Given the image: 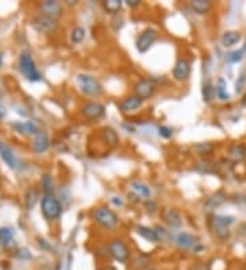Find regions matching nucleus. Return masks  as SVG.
<instances>
[{
	"label": "nucleus",
	"mask_w": 246,
	"mask_h": 270,
	"mask_svg": "<svg viewBox=\"0 0 246 270\" xmlns=\"http://www.w3.org/2000/svg\"><path fill=\"white\" fill-rule=\"evenodd\" d=\"M77 85L80 90L88 97H93L97 98L104 93V88H103L102 82L94 78L93 75L89 74H80L77 75Z\"/></svg>",
	"instance_id": "1"
},
{
	"label": "nucleus",
	"mask_w": 246,
	"mask_h": 270,
	"mask_svg": "<svg viewBox=\"0 0 246 270\" xmlns=\"http://www.w3.org/2000/svg\"><path fill=\"white\" fill-rule=\"evenodd\" d=\"M19 71L30 82H38V80L43 79V75L37 70L36 63H35V60H33L29 52H22L21 53V56H19Z\"/></svg>",
	"instance_id": "2"
},
{
	"label": "nucleus",
	"mask_w": 246,
	"mask_h": 270,
	"mask_svg": "<svg viewBox=\"0 0 246 270\" xmlns=\"http://www.w3.org/2000/svg\"><path fill=\"white\" fill-rule=\"evenodd\" d=\"M93 219L102 228L108 229V231L115 229L118 226V222H119L118 216L111 209H107V207H97L93 213Z\"/></svg>",
	"instance_id": "3"
},
{
	"label": "nucleus",
	"mask_w": 246,
	"mask_h": 270,
	"mask_svg": "<svg viewBox=\"0 0 246 270\" xmlns=\"http://www.w3.org/2000/svg\"><path fill=\"white\" fill-rule=\"evenodd\" d=\"M41 212H43V216L45 219L52 221V220H56L60 217L63 209H62V205L56 198L52 197V195H45L41 199Z\"/></svg>",
	"instance_id": "4"
},
{
	"label": "nucleus",
	"mask_w": 246,
	"mask_h": 270,
	"mask_svg": "<svg viewBox=\"0 0 246 270\" xmlns=\"http://www.w3.org/2000/svg\"><path fill=\"white\" fill-rule=\"evenodd\" d=\"M108 253L115 261L121 263H126L130 258V250L119 239H114V240L109 241Z\"/></svg>",
	"instance_id": "5"
},
{
	"label": "nucleus",
	"mask_w": 246,
	"mask_h": 270,
	"mask_svg": "<svg viewBox=\"0 0 246 270\" xmlns=\"http://www.w3.org/2000/svg\"><path fill=\"white\" fill-rule=\"evenodd\" d=\"M156 40H158V32L156 30L151 29V28L145 29L144 32H141V34L138 36L137 41H136L137 51L140 53L148 52L152 48V45L156 43Z\"/></svg>",
	"instance_id": "6"
},
{
	"label": "nucleus",
	"mask_w": 246,
	"mask_h": 270,
	"mask_svg": "<svg viewBox=\"0 0 246 270\" xmlns=\"http://www.w3.org/2000/svg\"><path fill=\"white\" fill-rule=\"evenodd\" d=\"M33 26L37 32L40 33H45V34H50L53 33L55 30L58 29L59 23L56 19L50 18V16H44V15H38L33 19Z\"/></svg>",
	"instance_id": "7"
},
{
	"label": "nucleus",
	"mask_w": 246,
	"mask_h": 270,
	"mask_svg": "<svg viewBox=\"0 0 246 270\" xmlns=\"http://www.w3.org/2000/svg\"><path fill=\"white\" fill-rule=\"evenodd\" d=\"M134 93L138 98H141L142 101L151 98L155 93H156V86L151 79H140L134 85Z\"/></svg>",
	"instance_id": "8"
},
{
	"label": "nucleus",
	"mask_w": 246,
	"mask_h": 270,
	"mask_svg": "<svg viewBox=\"0 0 246 270\" xmlns=\"http://www.w3.org/2000/svg\"><path fill=\"white\" fill-rule=\"evenodd\" d=\"M82 115L89 120H97L105 115V107L100 102H87L82 107Z\"/></svg>",
	"instance_id": "9"
},
{
	"label": "nucleus",
	"mask_w": 246,
	"mask_h": 270,
	"mask_svg": "<svg viewBox=\"0 0 246 270\" xmlns=\"http://www.w3.org/2000/svg\"><path fill=\"white\" fill-rule=\"evenodd\" d=\"M40 11H41V15L44 16H50V18H53L56 19L60 15L63 14V7L59 1H55V0H45L40 4Z\"/></svg>",
	"instance_id": "10"
},
{
	"label": "nucleus",
	"mask_w": 246,
	"mask_h": 270,
	"mask_svg": "<svg viewBox=\"0 0 246 270\" xmlns=\"http://www.w3.org/2000/svg\"><path fill=\"white\" fill-rule=\"evenodd\" d=\"M0 157H1V160L7 164L8 168H19V160H18L17 154H15L14 152H13V149L8 146L7 143H4V142H0Z\"/></svg>",
	"instance_id": "11"
},
{
	"label": "nucleus",
	"mask_w": 246,
	"mask_h": 270,
	"mask_svg": "<svg viewBox=\"0 0 246 270\" xmlns=\"http://www.w3.org/2000/svg\"><path fill=\"white\" fill-rule=\"evenodd\" d=\"M190 63H189L186 59H178L176 63H175L174 70H173V74H174V78L176 80H186L190 77Z\"/></svg>",
	"instance_id": "12"
},
{
	"label": "nucleus",
	"mask_w": 246,
	"mask_h": 270,
	"mask_svg": "<svg viewBox=\"0 0 246 270\" xmlns=\"http://www.w3.org/2000/svg\"><path fill=\"white\" fill-rule=\"evenodd\" d=\"M163 219L167 222V225L173 229H178L182 226V216L181 213L178 212L176 209H173V207H167L166 210L163 212Z\"/></svg>",
	"instance_id": "13"
},
{
	"label": "nucleus",
	"mask_w": 246,
	"mask_h": 270,
	"mask_svg": "<svg viewBox=\"0 0 246 270\" xmlns=\"http://www.w3.org/2000/svg\"><path fill=\"white\" fill-rule=\"evenodd\" d=\"M175 244L182 250H190V248H194V251H197V244L198 241L195 239L193 235L188 234V232H181V234L176 235L175 238Z\"/></svg>",
	"instance_id": "14"
},
{
	"label": "nucleus",
	"mask_w": 246,
	"mask_h": 270,
	"mask_svg": "<svg viewBox=\"0 0 246 270\" xmlns=\"http://www.w3.org/2000/svg\"><path fill=\"white\" fill-rule=\"evenodd\" d=\"M50 145H51V141H50L48 134L44 131H40L36 137H35V141H33V143H32V147H33V150H35L36 153L41 154L45 153V152L50 149Z\"/></svg>",
	"instance_id": "15"
},
{
	"label": "nucleus",
	"mask_w": 246,
	"mask_h": 270,
	"mask_svg": "<svg viewBox=\"0 0 246 270\" xmlns=\"http://www.w3.org/2000/svg\"><path fill=\"white\" fill-rule=\"evenodd\" d=\"M226 195L223 192H216L213 195H211L205 202H204V212L205 213H212L216 210L217 207H220L222 205L225 204Z\"/></svg>",
	"instance_id": "16"
},
{
	"label": "nucleus",
	"mask_w": 246,
	"mask_h": 270,
	"mask_svg": "<svg viewBox=\"0 0 246 270\" xmlns=\"http://www.w3.org/2000/svg\"><path fill=\"white\" fill-rule=\"evenodd\" d=\"M13 127L18 132H21L23 135H28V137H30V135H35L36 137L37 134L40 132L38 126L35 122H32V120H26V122H21V123H14Z\"/></svg>",
	"instance_id": "17"
},
{
	"label": "nucleus",
	"mask_w": 246,
	"mask_h": 270,
	"mask_svg": "<svg viewBox=\"0 0 246 270\" xmlns=\"http://www.w3.org/2000/svg\"><path fill=\"white\" fill-rule=\"evenodd\" d=\"M142 105V100L138 98L137 95H129L126 97L124 100L119 102V108L122 112H131V111H136L138 108H141Z\"/></svg>",
	"instance_id": "18"
},
{
	"label": "nucleus",
	"mask_w": 246,
	"mask_h": 270,
	"mask_svg": "<svg viewBox=\"0 0 246 270\" xmlns=\"http://www.w3.org/2000/svg\"><path fill=\"white\" fill-rule=\"evenodd\" d=\"M228 159L234 162H241L246 160V146L242 143L232 145L228 149Z\"/></svg>",
	"instance_id": "19"
},
{
	"label": "nucleus",
	"mask_w": 246,
	"mask_h": 270,
	"mask_svg": "<svg viewBox=\"0 0 246 270\" xmlns=\"http://www.w3.org/2000/svg\"><path fill=\"white\" fill-rule=\"evenodd\" d=\"M137 234L145 239V240L151 241V243H156V241L160 240L159 235L158 232L152 229V228H149V226H145V225H138L137 226Z\"/></svg>",
	"instance_id": "20"
},
{
	"label": "nucleus",
	"mask_w": 246,
	"mask_h": 270,
	"mask_svg": "<svg viewBox=\"0 0 246 270\" xmlns=\"http://www.w3.org/2000/svg\"><path fill=\"white\" fill-rule=\"evenodd\" d=\"M190 7H192V10L194 11L195 14L204 15L212 8V1H210V0H192L190 1Z\"/></svg>",
	"instance_id": "21"
},
{
	"label": "nucleus",
	"mask_w": 246,
	"mask_h": 270,
	"mask_svg": "<svg viewBox=\"0 0 246 270\" xmlns=\"http://www.w3.org/2000/svg\"><path fill=\"white\" fill-rule=\"evenodd\" d=\"M239 40H241V34H239V32H235V30L226 32L225 34L222 36V38H220L222 45L225 48H230V47H234L235 44H238Z\"/></svg>",
	"instance_id": "22"
},
{
	"label": "nucleus",
	"mask_w": 246,
	"mask_h": 270,
	"mask_svg": "<svg viewBox=\"0 0 246 270\" xmlns=\"http://www.w3.org/2000/svg\"><path fill=\"white\" fill-rule=\"evenodd\" d=\"M131 187V191L140 198H145V199H149L151 198V190H149V187L142 182H131L130 184Z\"/></svg>",
	"instance_id": "23"
},
{
	"label": "nucleus",
	"mask_w": 246,
	"mask_h": 270,
	"mask_svg": "<svg viewBox=\"0 0 246 270\" xmlns=\"http://www.w3.org/2000/svg\"><path fill=\"white\" fill-rule=\"evenodd\" d=\"M235 222V219L232 216H212L211 225L212 226H222V228H230Z\"/></svg>",
	"instance_id": "24"
},
{
	"label": "nucleus",
	"mask_w": 246,
	"mask_h": 270,
	"mask_svg": "<svg viewBox=\"0 0 246 270\" xmlns=\"http://www.w3.org/2000/svg\"><path fill=\"white\" fill-rule=\"evenodd\" d=\"M103 8L107 14H118L122 8V0H105L103 1Z\"/></svg>",
	"instance_id": "25"
},
{
	"label": "nucleus",
	"mask_w": 246,
	"mask_h": 270,
	"mask_svg": "<svg viewBox=\"0 0 246 270\" xmlns=\"http://www.w3.org/2000/svg\"><path fill=\"white\" fill-rule=\"evenodd\" d=\"M215 92H216V97L222 101H227L230 98V95L227 92V83L223 78H219L215 86Z\"/></svg>",
	"instance_id": "26"
},
{
	"label": "nucleus",
	"mask_w": 246,
	"mask_h": 270,
	"mask_svg": "<svg viewBox=\"0 0 246 270\" xmlns=\"http://www.w3.org/2000/svg\"><path fill=\"white\" fill-rule=\"evenodd\" d=\"M216 95V92H215V86L212 85V82L210 79L207 82H204L203 85V98L205 102H211Z\"/></svg>",
	"instance_id": "27"
},
{
	"label": "nucleus",
	"mask_w": 246,
	"mask_h": 270,
	"mask_svg": "<svg viewBox=\"0 0 246 270\" xmlns=\"http://www.w3.org/2000/svg\"><path fill=\"white\" fill-rule=\"evenodd\" d=\"M85 34H87V32H85L84 28L75 26V28L70 32V41H71L72 44H80L81 41L85 38Z\"/></svg>",
	"instance_id": "28"
},
{
	"label": "nucleus",
	"mask_w": 246,
	"mask_h": 270,
	"mask_svg": "<svg viewBox=\"0 0 246 270\" xmlns=\"http://www.w3.org/2000/svg\"><path fill=\"white\" fill-rule=\"evenodd\" d=\"M103 137H104V139H105V142H107L108 145H111V146L116 145L118 141H119L118 134H116L112 128H104V130H103Z\"/></svg>",
	"instance_id": "29"
},
{
	"label": "nucleus",
	"mask_w": 246,
	"mask_h": 270,
	"mask_svg": "<svg viewBox=\"0 0 246 270\" xmlns=\"http://www.w3.org/2000/svg\"><path fill=\"white\" fill-rule=\"evenodd\" d=\"M37 199H38V192L33 189L26 191V198H25V204H26V207L28 209H33L35 205H36Z\"/></svg>",
	"instance_id": "30"
},
{
	"label": "nucleus",
	"mask_w": 246,
	"mask_h": 270,
	"mask_svg": "<svg viewBox=\"0 0 246 270\" xmlns=\"http://www.w3.org/2000/svg\"><path fill=\"white\" fill-rule=\"evenodd\" d=\"M41 186H43V190L45 192V195H51L53 192V180L50 175H44L41 179Z\"/></svg>",
	"instance_id": "31"
},
{
	"label": "nucleus",
	"mask_w": 246,
	"mask_h": 270,
	"mask_svg": "<svg viewBox=\"0 0 246 270\" xmlns=\"http://www.w3.org/2000/svg\"><path fill=\"white\" fill-rule=\"evenodd\" d=\"M213 235L220 240H227L230 238V229L228 228H222V226H212Z\"/></svg>",
	"instance_id": "32"
},
{
	"label": "nucleus",
	"mask_w": 246,
	"mask_h": 270,
	"mask_svg": "<svg viewBox=\"0 0 246 270\" xmlns=\"http://www.w3.org/2000/svg\"><path fill=\"white\" fill-rule=\"evenodd\" d=\"M13 238H14V232L11 228H6V226L0 228V241L1 243H8V241L13 240Z\"/></svg>",
	"instance_id": "33"
},
{
	"label": "nucleus",
	"mask_w": 246,
	"mask_h": 270,
	"mask_svg": "<svg viewBox=\"0 0 246 270\" xmlns=\"http://www.w3.org/2000/svg\"><path fill=\"white\" fill-rule=\"evenodd\" d=\"M193 149H194L195 152L198 154H201V156H204V154H210L212 150H213V145L212 143H205V142H203V143H197L195 146H193Z\"/></svg>",
	"instance_id": "34"
},
{
	"label": "nucleus",
	"mask_w": 246,
	"mask_h": 270,
	"mask_svg": "<svg viewBox=\"0 0 246 270\" xmlns=\"http://www.w3.org/2000/svg\"><path fill=\"white\" fill-rule=\"evenodd\" d=\"M242 58H244V51L241 49V51H234L231 52V53H228L226 60H227L228 63H238V62L242 60Z\"/></svg>",
	"instance_id": "35"
},
{
	"label": "nucleus",
	"mask_w": 246,
	"mask_h": 270,
	"mask_svg": "<svg viewBox=\"0 0 246 270\" xmlns=\"http://www.w3.org/2000/svg\"><path fill=\"white\" fill-rule=\"evenodd\" d=\"M159 134L160 137H163V138H171V137H173V130L168 128V127H166V126H160Z\"/></svg>",
	"instance_id": "36"
},
{
	"label": "nucleus",
	"mask_w": 246,
	"mask_h": 270,
	"mask_svg": "<svg viewBox=\"0 0 246 270\" xmlns=\"http://www.w3.org/2000/svg\"><path fill=\"white\" fill-rule=\"evenodd\" d=\"M133 263H134V266H136V268H140V270H141L148 266V259L144 258V256H138V258L134 259V262Z\"/></svg>",
	"instance_id": "37"
},
{
	"label": "nucleus",
	"mask_w": 246,
	"mask_h": 270,
	"mask_svg": "<svg viewBox=\"0 0 246 270\" xmlns=\"http://www.w3.org/2000/svg\"><path fill=\"white\" fill-rule=\"evenodd\" d=\"M244 83H245V75L242 74L238 78V80H237V83H235V93H241V92H242Z\"/></svg>",
	"instance_id": "38"
},
{
	"label": "nucleus",
	"mask_w": 246,
	"mask_h": 270,
	"mask_svg": "<svg viewBox=\"0 0 246 270\" xmlns=\"http://www.w3.org/2000/svg\"><path fill=\"white\" fill-rule=\"evenodd\" d=\"M126 4L129 7H138L141 4V1L140 0H126Z\"/></svg>",
	"instance_id": "39"
},
{
	"label": "nucleus",
	"mask_w": 246,
	"mask_h": 270,
	"mask_svg": "<svg viewBox=\"0 0 246 270\" xmlns=\"http://www.w3.org/2000/svg\"><path fill=\"white\" fill-rule=\"evenodd\" d=\"M155 207H156V205L153 204V202H149V201L146 202V210H148L149 213L156 212V209H155Z\"/></svg>",
	"instance_id": "40"
},
{
	"label": "nucleus",
	"mask_w": 246,
	"mask_h": 270,
	"mask_svg": "<svg viewBox=\"0 0 246 270\" xmlns=\"http://www.w3.org/2000/svg\"><path fill=\"white\" fill-rule=\"evenodd\" d=\"M4 116H6V108L0 104V119H3Z\"/></svg>",
	"instance_id": "41"
},
{
	"label": "nucleus",
	"mask_w": 246,
	"mask_h": 270,
	"mask_svg": "<svg viewBox=\"0 0 246 270\" xmlns=\"http://www.w3.org/2000/svg\"><path fill=\"white\" fill-rule=\"evenodd\" d=\"M112 202H114L115 205H119V206H122V201H121L119 198L116 199V197H114V198H112Z\"/></svg>",
	"instance_id": "42"
},
{
	"label": "nucleus",
	"mask_w": 246,
	"mask_h": 270,
	"mask_svg": "<svg viewBox=\"0 0 246 270\" xmlns=\"http://www.w3.org/2000/svg\"><path fill=\"white\" fill-rule=\"evenodd\" d=\"M141 270H158L156 268H152V266H146V268H144V269Z\"/></svg>",
	"instance_id": "43"
},
{
	"label": "nucleus",
	"mask_w": 246,
	"mask_h": 270,
	"mask_svg": "<svg viewBox=\"0 0 246 270\" xmlns=\"http://www.w3.org/2000/svg\"><path fill=\"white\" fill-rule=\"evenodd\" d=\"M67 4L72 6V4H77V1H75V0H74V1H72V0H67Z\"/></svg>",
	"instance_id": "44"
},
{
	"label": "nucleus",
	"mask_w": 246,
	"mask_h": 270,
	"mask_svg": "<svg viewBox=\"0 0 246 270\" xmlns=\"http://www.w3.org/2000/svg\"><path fill=\"white\" fill-rule=\"evenodd\" d=\"M244 52H246V43H245V47H244Z\"/></svg>",
	"instance_id": "45"
},
{
	"label": "nucleus",
	"mask_w": 246,
	"mask_h": 270,
	"mask_svg": "<svg viewBox=\"0 0 246 270\" xmlns=\"http://www.w3.org/2000/svg\"><path fill=\"white\" fill-rule=\"evenodd\" d=\"M0 66H1V56H0Z\"/></svg>",
	"instance_id": "46"
}]
</instances>
